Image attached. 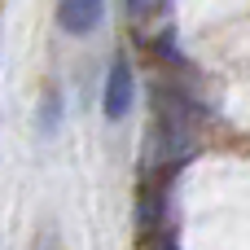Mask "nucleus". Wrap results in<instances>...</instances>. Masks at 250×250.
Returning a JSON list of instances; mask_svg holds the SVG:
<instances>
[{
  "label": "nucleus",
  "instance_id": "nucleus-6",
  "mask_svg": "<svg viewBox=\"0 0 250 250\" xmlns=\"http://www.w3.org/2000/svg\"><path fill=\"white\" fill-rule=\"evenodd\" d=\"M35 250H53V242H48V237H44V242H40V246H35Z\"/></svg>",
  "mask_w": 250,
  "mask_h": 250
},
{
  "label": "nucleus",
  "instance_id": "nucleus-3",
  "mask_svg": "<svg viewBox=\"0 0 250 250\" xmlns=\"http://www.w3.org/2000/svg\"><path fill=\"white\" fill-rule=\"evenodd\" d=\"M57 119H62V101H57V92H44V101H40V132L53 136L57 132Z\"/></svg>",
  "mask_w": 250,
  "mask_h": 250
},
{
  "label": "nucleus",
  "instance_id": "nucleus-5",
  "mask_svg": "<svg viewBox=\"0 0 250 250\" xmlns=\"http://www.w3.org/2000/svg\"><path fill=\"white\" fill-rule=\"evenodd\" d=\"M158 250H176V242H171V237H163V242H158Z\"/></svg>",
  "mask_w": 250,
  "mask_h": 250
},
{
  "label": "nucleus",
  "instance_id": "nucleus-2",
  "mask_svg": "<svg viewBox=\"0 0 250 250\" xmlns=\"http://www.w3.org/2000/svg\"><path fill=\"white\" fill-rule=\"evenodd\" d=\"M127 110H132V66L123 57H114L110 75H105V119L119 123Z\"/></svg>",
  "mask_w": 250,
  "mask_h": 250
},
{
  "label": "nucleus",
  "instance_id": "nucleus-4",
  "mask_svg": "<svg viewBox=\"0 0 250 250\" xmlns=\"http://www.w3.org/2000/svg\"><path fill=\"white\" fill-rule=\"evenodd\" d=\"M127 9H132V13H141V9H145V0H127Z\"/></svg>",
  "mask_w": 250,
  "mask_h": 250
},
{
  "label": "nucleus",
  "instance_id": "nucleus-1",
  "mask_svg": "<svg viewBox=\"0 0 250 250\" xmlns=\"http://www.w3.org/2000/svg\"><path fill=\"white\" fill-rule=\"evenodd\" d=\"M105 18V0H57V26L66 35H92Z\"/></svg>",
  "mask_w": 250,
  "mask_h": 250
}]
</instances>
